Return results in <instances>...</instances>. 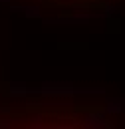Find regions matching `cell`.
<instances>
[{"label": "cell", "mask_w": 125, "mask_h": 129, "mask_svg": "<svg viewBox=\"0 0 125 129\" xmlns=\"http://www.w3.org/2000/svg\"><path fill=\"white\" fill-rule=\"evenodd\" d=\"M109 32H119V20H109Z\"/></svg>", "instance_id": "1"}]
</instances>
